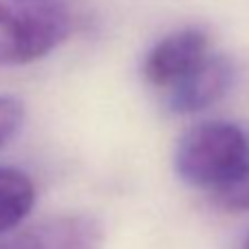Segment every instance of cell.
I'll list each match as a JSON object with an SVG mask.
<instances>
[{"mask_svg":"<svg viewBox=\"0 0 249 249\" xmlns=\"http://www.w3.org/2000/svg\"><path fill=\"white\" fill-rule=\"evenodd\" d=\"M36 203V185L16 168H0V234L18 227Z\"/></svg>","mask_w":249,"mask_h":249,"instance_id":"cell-6","label":"cell"},{"mask_svg":"<svg viewBox=\"0 0 249 249\" xmlns=\"http://www.w3.org/2000/svg\"><path fill=\"white\" fill-rule=\"evenodd\" d=\"M207 49V36L198 29L174 31L152 47L143 62V75L152 86L170 93L210 57Z\"/></svg>","mask_w":249,"mask_h":249,"instance_id":"cell-3","label":"cell"},{"mask_svg":"<svg viewBox=\"0 0 249 249\" xmlns=\"http://www.w3.org/2000/svg\"><path fill=\"white\" fill-rule=\"evenodd\" d=\"M249 165V135L231 122H203L181 137L174 168L185 183L214 190Z\"/></svg>","mask_w":249,"mask_h":249,"instance_id":"cell-1","label":"cell"},{"mask_svg":"<svg viewBox=\"0 0 249 249\" xmlns=\"http://www.w3.org/2000/svg\"><path fill=\"white\" fill-rule=\"evenodd\" d=\"M231 84V66L225 57H207L188 80L170 90V108L174 113H196L225 95Z\"/></svg>","mask_w":249,"mask_h":249,"instance_id":"cell-5","label":"cell"},{"mask_svg":"<svg viewBox=\"0 0 249 249\" xmlns=\"http://www.w3.org/2000/svg\"><path fill=\"white\" fill-rule=\"evenodd\" d=\"M102 227L89 216H57L0 243V249H99Z\"/></svg>","mask_w":249,"mask_h":249,"instance_id":"cell-4","label":"cell"},{"mask_svg":"<svg viewBox=\"0 0 249 249\" xmlns=\"http://www.w3.org/2000/svg\"><path fill=\"white\" fill-rule=\"evenodd\" d=\"M71 33V16L55 0H0V64H29Z\"/></svg>","mask_w":249,"mask_h":249,"instance_id":"cell-2","label":"cell"},{"mask_svg":"<svg viewBox=\"0 0 249 249\" xmlns=\"http://www.w3.org/2000/svg\"><path fill=\"white\" fill-rule=\"evenodd\" d=\"M245 249H249V240H247V245H245Z\"/></svg>","mask_w":249,"mask_h":249,"instance_id":"cell-9","label":"cell"},{"mask_svg":"<svg viewBox=\"0 0 249 249\" xmlns=\"http://www.w3.org/2000/svg\"><path fill=\"white\" fill-rule=\"evenodd\" d=\"M22 122V104L14 97H0V146L18 130Z\"/></svg>","mask_w":249,"mask_h":249,"instance_id":"cell-8","label":"cell"},{"mask_svg":"<svg viewBox=\"0 0 249 249\" xmlns=\"http://www.w3.org/2000/svg\"><path fill=\"white\" fill-rule=\"evenodd\" d=\"M212 198L225 212H249V165L214 190Z\"/></svg>","mask_w":249,"mask_h":249,"instance_id":"cell-7","label":"cell"}]
</instances>
